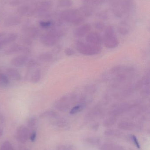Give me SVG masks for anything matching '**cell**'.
<instances>
[{
  "label": "cell",
  "instance_id": "1",
  "mask_svg": "<svg viewBox=\"0 0 150 150\" xmlns=\"http://www.w3.org/2000/svg\"><path fill=\"white\" fill-rule=\"evenodd\" d=\"M61 18L64 21L75 25L81 24L85 20L79 9H74L65 10L61 14Z\"/></svg>",
  "mask_w": 150,
  "mask_h": 150
},
{
  "label": "cell",
  "instance_id": "2",
  "mask_svg": "<svg viewBox=\"0 0 150 150\" xmlns=\"http://www.w3.org/2000/svg\"><path fill=\"white\" fill-rule=\"evenodd\" d=\"M76 49L80 53L86 55H93L98 54L101 52L99 46L94 45L82 41L76 43Z\"/></svg>",
  "mask_w": 150,
  "mask_h": 150
},
{
  "label": "cell",
  "instance_id": "3",
  "mask_svg": "<svg viewBox=\"0 0 150 150\" xmlns=\"http://www.w3.org/2000/svg\"><path fill=\"white\" fill-rule=\"evenodd\" d=\"M103 41L104 45L107 48H115L118 46L119 40L115 35L113 26L110 25L106 28Z\"/></svg>",
  "mask_w": 150,
  "mask_h": 150
},
{
  "label": "cell",
  "instance_id": "4",
  "mask_svg": "<svg viewBox=\"0 0 150 150\" xmlns=\"http://www.w3.org/2000/svg\"><path fill=\"white\" fill-rule=\"evenodd\" d=\"M61 33L56 30H52L41 37V42L46 47L53 46L60 37Z\"/></svg>",
  "mask_w": 150,
  "mask_h": 150
},
{
  "label": "cell",
  "instance_id": "5",
  "mask_svg": "<svg viewBox=\"0 0 150 150\" xmlns=\"http://www.w3.org/2000/svg\"><path fill=\"white\" fill-rule=\"evenodd\" d=\"M31 52V49L28 47L15 44L5 50L4 53L6 55H11L17 53H22L26 55L27 54L30 53Z\"/></svg>",
  "mask_w": 150,
  "mask_h": 150
},
{
  "label": "cell",
  "instance_id": "6",
  "mask_svg": "<svg viewBox=\"0 0 150 150\" xmlns=\"http://www.w3.org/2000/svg\"><path fill=\"white\" fill-rule=\"evenodd\" d=\"M85 40L88 44L99 46L102 42L100 35L96 32H90L85 36Z\"/></svg>",
  "mask_w": 150,
  "mask_h": 150
},
{
  "label": "cell",
  "instance_id": "7",
  "mask_svg": "<svg viewBox=\"0 0 150 150\" xmlns=\"http://www.w3.org/2000/svg\"><path fill=\"white\" fill-rule=\"evenodd\" d=\"M18 36L16 33H9L6 35L4 33L0 37V50L10 43H13L17 39Z\"/></svg>",
  "mask_w": 150,
  "mask_h": 150
},
{
  "label": "cell",
  "instance_id": "8",
  "mask_svg": "<svg viewBox=\"0 0 150 150\" xmlns=\"http://www.w3.org/2000/svg\"><path fill=\"white\" fill-rule=\"evenodd\" d=\"M28 135L29 131L26 127L24 126H21L18 127L17 133L18 141L22 143H25L27 141Z\"/></svg>",
  "mask_w": 150,
  "mask_h": 150
},
{
  "label": "cell",
  "instance_id": "9",
  "mask_svg": "<svg viewBox=\"0 0 150 150\" xmlns=\"http://www.w3.org/2000/svg\"><path fill=\"white\" fill-rule=\"evenodd\" d=\"M135 7L134 0H122L121 8L122 13H129L134 10Z\"/></svg>",
  "mask_w": 150,
  "mask_h": 150
},
{
  "label": "cell",
  "instance_id": "10",
  "mask_svg": "<svg viewBox=\"0 0 150 150\" xmlns=\"http://www.w3.org/2000/svg\"><path fill=\"white\" fill-rule=\"evenodd\" d=\"M29 59L26 54H22L16 56L11 60V65L16 67H21L26 65Z\"/></svg>",
  "mask_w": 150,
  "mask_h": 150
},
{
  "label": "cell",
  "instance_id": "11",
  "mask_svg": "<svg viewBox=\"0 0 150 150\" xmlns=\"http://www.w3.org/2000/svg\"><path fill=\"white\" fill-rule=\"evenodd\" d=\"M91 30V26L89 24L81 25L76 29L75 31V35L78 38H82L86 36Z\"/></svg>",
  "mask_w": 150,
  "mask_h": 150
},
{
  "label": "cell",
  "instance_id": "12",
  "mask_svg": "<svg viewBox=\"0 0 150 150\" xmlns=\"http://www.w3.org/2000/svg\"><path fill=\"white\" fill-rule=\"evenodd\" d=\"M6 75L9 78L15 81H19L22 78L20 73L16 69H7L6 70Z\"/></svg>",
  "mask_w": 150,
  "mask_h": 150
},
{
  "label": "cell",
  "instance_id": "13",
  "mask_svg": "<svg viewBox=\"0 0 150 150\" xmlns=\"http://www.w3.org/2000/svg\"><path fill=\"white\" fill-rule=\"evenodd\" d=\"M41 71L38 69H37L32 73L30 76V81L32 83H38L41 79Z\"/></svg>",
  "mask_w": 150,
  "mask_h": 150
},
{
  "label": "cell",
  "instance_id": "14",
  "mask_svg": "<svg viewBox=\"0 0 150 150\" xmlns=\"http://www.w3.org/2000/svg\"><path fill=\"white\" fill-rule=\"evenodd\" d=\"M100 150H126V149L120 145L113 144H105L100 148Z\"/></svg>",
  "mask_w": 150,
  "mask_h": 150
},
{
  "label": "cell",
  "instance_id": "15",
  "mask_svg": "<svg viewBox=\"0 0 150 150\" xmlns=\"http://www.w3.org/2000/svg\"><path fill=\"white\" fill-rule=\"evenodd\" d=\"M118 127L119 129L122 130H132L134 129L135 125L131 122H122L119 123Z\"/></svg>",
  "mask_w": 150,
  "mask_h": 150
},
{
  "label": "cell",
  "instance_id": "16",
  "mask_svg": "<svg viewBox=\"0 0 150 150\" xmlns=\"http://www.w3.org/2000/svg\"><path fill=\"white\" fill-rule=\"evenodd\" d=\"M80 13L82 16L85 18L91 16L92 14V9L88 5H84L79 9Z\"/></svg>",
  "mask_w": 150,
  "mask_h": 150
},
{
  "label": "cell",
  "instance_id": "17",
  "mask_svg": "<svg viewBox=\"0 0 150 150\" xmlns=\"http://www.w3.org/2000/svg\"><path fill=\"white\" fill-rule=\"evenodd\" d=\"M9 84V79L7 75L0 72V87H6Z\"/></svg>",
  "mask_w": 150,
  "mask_h": 150
},
{
  "label": "cell",
  "instance_id": "18",
  "mask_svg": "<svg viewBox=\"0 0 150 150\" xmlns=\"http://www.w3.org/2000/svg\"><path fill=\"white\" fill-rule=\"evenodd\" d=\"M40 60L44 62H49L53 59V56L52 54L48 52L43 53L40 54L38 56Z\"/></svg>",
  "mask_w": 150,
  "mask_h": 150
},
{
  "label": "cell",
  "instance_id": "19",
  "mask_svg": "<svg viewBox=\"0 0 150 150\" xmlns=\"http://www.w3.org/2000/svg\"><path fill=\"white\" fill-rule=\"evenodd\" d=\"M27 37L30 38H35L38 35V30L35 27H29L26 30Z\"/></svg>",
  "mask_w": 150,
  "mask_h": 150
},
{
  "label": "cell",
  "instance_id": "20",
  "mask_svg": "<svg viewBox=\"0 0 150 150\" xmlns=\"http://www.w3.org/2000/svg\"><path fill=\"white\" fill-rule=\"evenodd\" d=\"M57 115V113L53 110H48L45 111L40 115L41 118H52L56 117Z\"/></svg>",
  "mask_w": 150,
  "mask_h": 150
},
{
  "label": "cell",
  "instance_id": "21",
  "mask_svg": "<svg viewBox=\"0 0 150 150\" xmlns=\"http://www.w3.org/2000/svg\"><path fill=\"white\" fill-rule=\"evenodd\" d=\"M58 4L60 7L69 8L72 6L73 2L71 0H59Z\"/></svg>",
  "mask_w": 150,
  "mask_h": 150
},
{
  "label": "cell",
  "instance_id": "22",
  "mask_svg": "<svg viewBox=\"0 0 150 150\" xmlns=\"http://www.w3.org/2000/svg\"><path fill=\"white\" fill-rule=\"evenodd\" d=\"M116 122V119L114 117H111L104 121L103 125L105 127H109L113 126Z\"/></svg>",
  "mask_w": 150,
  "mask_h": 150
},
{
  "label": "cell",
  "instance_id": "23",
  "mask_svg": "<svg viewBox=\"0 0 150 150\" xmlns=\"http://www.w3.org/2000/svg\"><path fill=\"white\" fill-rule=\"evenodd\" d=\"M120 133L121 132L119 131L112 129H107L104 132V134L105 135L108 136H119L120 135Z\"/></svg>",
  "mask_w": 150,
  "mask_h": 150
},
{
  "label": "cell",
  "instance_id": "24",
  "mask_svg": "<svg viewBox=\"0 0 150 150\" xmlns=\"http://www.w3.org/2000/svg\"><path fill=\"white\" fill-rule=\"evenodd\" d=\"M26 65L27 68L30 69L37 67L38 66V62L34 59H29Z\"/></svg>",
  "mask_w": 150,
  "mask_h": 150
},
{
  "label": "cell",
  "instance_id": "25",
  "mask_svg": "<svg viewBox=\"0 0 150 150\" xmlns=\"http://www.w3.org/2000/svg\"><path fill=\"white\" fill-rule=\"evenodd\" d=\"M1 149L2 150H13L11 144L9 142H5L2 145Z\"/></svg>",
  "mask_w": 150,
  "mask_h": 150
},
{
  "label": "cell",
  "instance_id": "26",
  "mask_svg": "<svg viewBox=\"0 0 150 150\" xmlns=\"http://www.w3.org/2000/svg\"><path fill=\"white\" fill-rule=\"evenodd\" d=\"M82 106L81 105L75 106L72 108L71 111H70V113L71 114L74 115L79 112L82 110Z\"/></svg>",
  "mask_w": 150,
  "mask_h": 150
},
{
  "label": "cell",
  "instance_id": "27",
  "mask_svg": "<svg viewBox=\"0 0 150 150\" xmlns=\"http://www.w3.org/2000/svg\"><path fill=\"white\" fill-rule=\"evenodd\" d=\"M86 141L89 143L92 144H99V143L100 142V140L98 138H95V137H91V138H88Z\"/></svg>",
  "mask_w": 150,
  "mask_h": 150
},
{
  "label": "cell",
  "instance_id": "28",
  "mask_svg": "<svg viewBox=\"0 0 150 150\" xmlns=\"http://www.w3.org/2000/svg\"><path fill=\"white\" fill-rule=\"evenodd\" d=\"M19 20L18 19H9L6 22V25L8 26H12V25H15L18 24L19 23Z\"/></svg>",
  "mask_w": 150,
  "mask_h": 150
},
{
  "label": "cell",
  "instance_id": "29",
  "mask_svg": "<svg viewBox=\"0 0 150 150\" xmlns=\"http://www.w3.org/2000/svg\"><path fill=\"white\" fill-rule=\"evenodd\" d=\"M36 122H37V120L35 117H31L29 119L27 122V124L28 126L30 127H33L36 125Z\"/></svg>",
  "mask_w": 150,
  "mask_h": 150
},
{
  "label": "cell",
  "instance_id": "30",
  "mask_svg": "<svg viewBox=\"0 0 150 150\" xmlns=\"http://www.w3.org/2000/svg\"><path fill=\"white\" fill-rule=\"evenodd\" d=\"M56 150H74V148L73 146L70 145H61L57 147Z\"/></svg>",
  "mask_w": 150,
  "mask_h": 150
},
{
  "label": "cell",
  "instance_id": "31",
  "mask_svg": "<svg viewBox=\"0 0 150 150\" xmlns=\"http://www.w3.org/2000/svg\"><path fill=\"white\" fill-rule=\"evenodd\" d=\"M118 31H119L120 33L122 34V35H126L129 32V30H128V29L123 26H120L118 28Z\"/></svg>",
  "mask_w": 150,
  "mask_h": 150
},
{
  "label": "cell",
  "instance_id": "32",
  "mask_svg": "<svg viewBox=\"0 0 150 150\" xmlns=\"http://www.w3.org/2000/svg\"><path fill=\"white\" fill-rule=\"evenodd\" d=\"M23 42L26 45L30 46L32 45V41L31 39L26 37L23 38Z\"/></svg>",
  "mask_w": 150,
  "mask_h": 150
},
{
  "label": "cell",
  "instance_id": "33",
  "mask_svg": "<svg viewBox=\"0 0 150 150\" xmlns=\"http://www.w3.org/2000/svg\"><path fill=\"white\" fill-rule=\"evenodd\" d=\"M65 53L68 56H71L74 55L75 54V52L73 49L70 48H67L65 50Z\"/></svg>",
  "mask_w": 150,
  "mask_h": 150
},
{
  "label": "cell",
  "instance_id": "34",
  "mask_svg": "<svg viewBox=\"0 0 150 150\" xmlns=\"http://www.w3.org/2000/svg\"><path fill=\"white\" fill-rule=\"evenodd\" d=\"M95 27L96 29H97L99 30H104L105 26L104 23L100 22V23H97L95 24Z\"/></svg>",
  "mask_w": 150,
  "mask_h": 150
},
{
  "label": "cell",
  "instance_id": "35",
  "mask_svg": "<svg viewBox=\"0 0 150 150\" xmlns=\"http://www.w3.org/2000/svg\"><path fill=\"white\" fill-rule=\"evenodd\" d=\"M131 138H132L133 141H134V143L135 144L136 147H137L138 149H140L141 146H140V144H139V142H138V141L137 140L136 137L134 135H132L131 136Z\"/></svg>",
  "mask_w": 150,
  "mask_h": 150
},
{
  "label": "cell",
  "instance_id": "36",
  "mask_svg": "<svg viewBox=\"0 0 150 150\" xmlns=\"http://www.w3.org/2000/svg\"><path fill=\"white\" fill-rule=\"evenodd\" d=\"M51 23L49 22H41L40 23V25L41 27L44 28H48L50 26Z\"/></svg>",
  "mask_w": 150,
  "mask_h": 150
},
{
  "label": "cell",
  "instance_id": "37",
  "mask_svg": "<svg viewBox=\"0 0 150 150\" xmlns=\"http://www.w3.org/2000/svg\"><path fill=\"white\" fill-rule=\"evenodd\" d=\"M36 138V133L35 132H33L31 136V142H33Z\"/></svg>",
  "mask_w": 150,
  "mask_h": 150
},
{
  "label": "cell",
  "instance_id": "38",
  "mask_svg": "<svg viewBox=\"0 0 150 150\" xmlns=\"http://www.w3.org/2000/svg\"><path fill=\"white\" fill-rule=\"evenodd\" d=\"M84 2L86 3H91L92 0H82Z\"/></svg>",
  "mask_w": 150,
  "mask_h": 150
},
{
  "label": "cell",
  "instance_id": "39",
  "mask_svg": "<svg viewBox=\"0 0 150 150\" xmlns=\"http://www.w3.org/2000/svg\"><path fill=\"white\" fill-rule=\"evenodd\" d=\"M3 134V130L2 129H0V136L2 135Z\"/></svg>",
  "mask_w": 150,
  "mask_h": 150
},
{
  "label": "cell",
  "instance_id": "40",
  "mask_svg": "<svg viewBox=\"0 0 150 150\" xmlns=\"http://www.w3.org/2000/svg\"><path fill=\"white\" fill-rule=\"evenodd\" d=\"M59 124H60V125H61V126H62V122H59ZM63 125H64V124H65V123H64V122H63Z\"/></svg>",
  "mask_w": 150,
  "mask_h": 150
}]
</instances>
